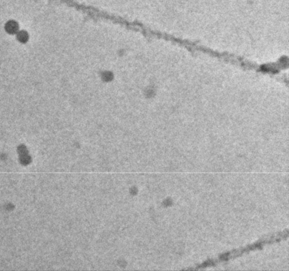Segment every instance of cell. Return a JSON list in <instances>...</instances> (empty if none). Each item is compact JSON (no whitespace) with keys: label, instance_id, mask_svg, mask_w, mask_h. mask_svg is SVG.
Returning a JSON list of instances; mask_svg holds the SVG:
<instances>
[{"label":"cell","instance_id":"6da1fadb","mask_svg":"<svg viewBox=\"0 0 289 271\" xmlns=\"http://www.w3.org/2000/svg\"><path fill=\"white\" fill-rule=\"evenodd\" d=\"M7 30L10 33H16L18 30V26L16 25L15 22H8L7 26Z\"/></svg>","mask_w":289,"mask_h":271}]
</instances>
